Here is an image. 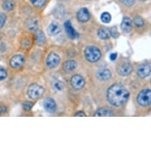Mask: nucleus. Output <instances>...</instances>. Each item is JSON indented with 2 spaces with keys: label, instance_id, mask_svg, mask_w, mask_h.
<instances>
[{
  "label": "nucleus",
  "instance_id": "10",
  "mask_svg": "<svg viewBox=\"0 0 151 152\" xmlns=\"http://www.w3.org/2000/svg\"><path fill=\"white\" fill-rule=\"evenodd\" d=\"M97 78L101 81H108L111 78V72L108 69H100L97 73Z\"/></svg>",
  "mask_w": 151,
  "mask_h": 152
},
{
  "label": "nucleus",
  "instance_id": "17",
  "mask_svg": "<svg viewBox=\"0 0 151 152\" xmlns=\"http://www.w3.org/2000/svg\"><path fill=\"white\" fill-rule=\"evenodd\" d=\"M51 86L54 90L57 93H61L64 88V84L59 80H54L51 83Z\"/></svg>",
  "mask_w": 151,
  "mask_h": 152
},
{
  "label": "nucleus",
  "instance_id": "18",
  "mask_svg": "<svg viewBox=\"0 0 151 152\" xmlns=\"http://www.w3.org/2000/svg\"><path fill=\"white\" fill-rule=\"evenodd\" d=\"M110 35H111L110 29H109L107 28L103 27L100 28L98 31V36L100 39L102 40H105L108 39Z\"/></svg>",
  "mask_w": 151,
  "mask_h": 152
},
{
  "label": "nucleus",
  "instance_id": "24",
  "mask_svg": "<svg viewBox=\"0 0 151 152\" xmlns=\"http://www.w3.org/2000/svg\"><path fill=\"white\" fill-rule=\"evenodd\" d=\"M134 24L137 27H142L144 25V20L140 16H136L133 19Z\"/></svg>",
  "mask_w": 151,
  "mask_h": 152
},
{
  "label": "nucleus",
  "instance_id": "4",
  "mask_svg": "<svg viewBox=\"0 0 151 152\" xmlns=\"http://www.w3.org/2000/svg\"><path fill=\"white\" fill-rule=\"evenodd\" d=\"M137 103L143 107H146L151 104V90L146 89L141 91L137 96Z\"/></svg>",
  "mask_w": 151,
  "mask_h": 152
},
{
  "label": "nucleus",
  "instance_id": "19",
  "mask_svg": "<svg viewBox=\"0 0 151 152\" xmlns=\"http://www.w3.org/2000/svg\"><path fill=\"white\" fill-rule=\"evenodd\" d=\"M114 115V112L107 108L99 109L94 114L95 116H113Z\"/></svg>",
  "mask_w": 151,
  "mask_h": 152
},
{
  "label": "nucleus",
  "instance_id": "23",
  "mask_svg": "<svg viewBox=\"0 0 151 152\" xmlns=\"http://www.w3.org/2000/svg\"><path fill=\"white\" fill-rule=\"evenodd\" d=\"M101 20L104 23H108L111 20V15L108 12L103 13L101 16Z\"/></svg>",
  "mask_w": 151,
  "mask_h": 152
},
{
  "label": "nucleus",
  "instance_id": "2",
  "mask_svg": "<svg viewBox=\"0 0 151 152\" xmlns=\"http://www.w3.org/2000/svg\"><path fill=\"white\" fill-rule=\"evenodd\" d=\"M85 58L91 63L99 61L101 57V52L99 48L94 46H89L85 50Z\"/></svg>",
  "mask_w": 151,
  "mask_h": 152
},
{
  "label": "nucleus",
  "instance_id": "16",
  "mask_svg": "<svg viewBox=\"0 0 151 152\" xmlns=\"http://www.w3.org/2000/svg\"><path fill=\"white\" fill-rule=\"evenodd\" d=\"M77 63L74 60H69L65 61L62 65V69L66 73H69L76 69Z\"/></svg>",
  "mask_w": 151,
  "mask_h": 152
},
{
  "label": "nucleus",
  "instance_id": "9",
  "mask_svg": "<svg viewBox=\"0 0 151 152\" xmlns=\"http://www.w3.org/2000/svg\"><path fill=\"white\" fill-rule=\"evenodd\" d=\"M25 63V57L20 54H16L13 56L10 61V66L14 69H19Z\"/></svg>",
  "mask_w": 151,
  "mask_h": 152
},
{
  "label": "nucleus",
  "instance_id": "30",
  "mask_svg": "<svg viewBox=\"0 0 151 152\" xmlns=\"http://www.w3.org/2000/svg\"><path fill=\"white\" fill-rule=\"evenodd\" d=\"M120 1L127 6H131L134 4L135 0H120Z\"/></svg>",
  "mask_w": 151,
  "mask_h": 152
},
{
  "label": "nucleus",
  "instance_id": "8",
  "mask_svg": "<svg viewBox=\"0 0 151 152\" xmlns=\"http://www.w3.org/2000/svg\"><path fill=\"white\" fill-rule=\"evenodd\" d=\"M43 106L45 110L49 113H54L57 110V104L55 100L51 97H47L44 100Z\"/></svg>",
  "mask_w": 151,
  "mask_h": 152
},
{
  "label": "nucleus",
  "instance_id": "11",
  "mask_svg": "<svg viewBox=\"0 0 151 152\" xmlns=\"http://www.w3.org/2000/svg\"><path fill=\"white\" fill-rule=\"evenodd\" d=\"M150 67L149 66V65L145 63L140 65L137 69L138 75L142 78H145L147 77L150 74Z\"/></svg>",
  "mask_w": 151,
  "mask_h": 152
},
{
  "label": "nucleus",
  "instance_id": "14",
  "mask_svg": "<svg viewBox=\"0 0 151 152\" xmlns=\"http://www.w3.org/2000/svg\"><path fill=\"white\" fill-rule=\"evenodd\" d=\"M121 29L125 33L130 32L132 29V21L127 17L123 18L121 23Z\"/></svg>",
  "mask_w": 151,
  "mask_h": 152
},
{
  "label": "nucleus",
  "instance_id": "27",
  "mask_svg": "<svg viewBox=\"0 0 151 152\" xmlns=\"http://www.w3.org/2000/svg\"><path fill=\"white\" fill-rule=\"evenodd\" d=\"M7 77V72L4 68L0 67V81H3Z\"/></svg>",
  "mask_w": 151,
  "mask_h": 152
},
{
  "label": "nucleus",
  "instance_id": "12",
  "mask_svg": "<svg viewBox=\"0 0 151 152\" xmlns=\"http://www.w3.org/2000/svg\"><path fill=\"white\" fill-rule=\"evenodd\" d=\"M64 28H65V32L67 33L68 37L70 38L74 39L77 38L78 34L76 32V31L73 28L71 25V23L70 20H67L64 23Z\"/></svg>",
  "mask_w": 151,
  "mask_h": 152
},
{
  "label": "nucleus",
  "instance_id": "20",
  "mask_svg": "<svg viewBox=\"0 0 151 152\" xmlns=\"http://www.w3.org/2000/svg\"><path fill=\"white\" fill-rule=\"evenodd\" d=\"M36 41L38 45L42 46L45 44L46 42V38L43 32L38 31L36 34Z\"/></svg>",
  "mask_w": 151,
  "mask_h": 152
},
{
  "label": "nucleus",
  "instance_id": "33",
  "mask_svg": "<svg viewBox=\"0 0 151 152\" xmlns=\"http://www.w3.org/2000/svg\"><path fill=\"white\" fill-rule=\"evenodd\" d=\"M7 111V108L3 106H0V113H5Z\"/></svg>",
  "mask_w": 151,
  "mask_h": 152
},
{
  "label": "nucleus",
  "instance_id": "31",
  "mask_svg": "<svg viewBox=\"0 0 151 152\" xmlns=\"http://www.w3.org/2000/svg\"><path fill=\"white\" fill-rule=\"evenodd\" d=\"M74 116H86V114H85V113H84L83 112H82V111H79V112H76L75 113V115H74Z\"/></svg>",
  "mask_w": 151,
  "mask_h": 152
},
{
  "label": "nucleus",
  "instance_id": "32",
  "mask_svg": "<svg viewBox=\"0 0 151 152\" xmlns=\"http://www.w3.org/2000/svg\"><path fill=\"white\" fill-rule=\"evenodd\" d=\"M117 54L116 53H111L110 56V58L111 60L112 61H114L115 60V59L117 58Z\"/></svg>",
  "mask_w": 151,
  "mask_h": 152
},
{
  "label": "nucleus",
  "instance_id": "25",
  "mask_svg": "<svg viewBox=\"0 0 151 152\" xmlns=\"http://www.w3.org/2000/svg\"><path fill=\"white\" fill-rule=\"evenodd\" d=\"M30 1L34 6L36 7H41L45 4L46 0H30Z\"/></svg>",
  "mask_w": 151,
  "mask_h": 152
},
{
  "label": "nucleus",
  "instance_id": "28",
  "mask_svg": "<svg viewBox=\"0 0 151 152\" xmlns=\"http://www.w3.org/2000/svg\"><path fill=\"white\" fill-rule=\"evenodd\" d=\"M6 19H7V18L5 14L3 13H0V29H1L5 25Z\"/></svg>",
  "mask_w": 151,
  "mask_h": 152
},
{
  "label": "nucleus",
  "instance_id": "1",
  "mask_svg": "<svg viewBox=\"0 0 151 152\" xmlns=\"http://www.w3.org/2000/svg\"><path fill=\"white\" fill-rule=\"evenodd\" d=\"M130 93L120 84L112 85L107 90V97L108 102L113 106L120 107L124 105L128 100Z\"/></svg>",
  "mask_w": 151,
  "mask_h": 152
},
{
  "label": "nucleus",
  "instance_id": "21",
  "mask_svg": "<svg viewBox=\"0 0 151 152\" xmlns=\"http://www.w3.org/2000/svg\"><path fill=\"white\" fill-rule=\"evenodd\" d=\"M27 28L30 31H35L38 28V22L36 19L31 18L29 19L26 23Z\"/></svg>",
  "mask_w": 151,
  "mask_h": 152
},
{
  "label": "nucleus",
  "instance_id": "22",
  "mask_svg": "<svg viewBox=\"0 0 151 152\" xmlns=\"http://www.w3.org/2000/svg\"><path fill=\"white\" fill-rule=\"evenodd\" d=\"M15 7V3L12 0H7L3 5V9L6 11H10L13 9Z\"/></svg>",
  "mask_w": 151,
  "mask_h": 152
},
{
  "label": "nucleus",
  "instance_id": "15",
  "mask_svg": "<svg viewBox=\"0 0 151 152\" xmlns=\"http://www.w3.org/2000/svg\"><path fill=\"white\" fill-rule=\"evenodd\" d=\"M47 31L49 35L54 36L60 33L61 31V29L58 23L53 22L49 25Z\"/></svg>",
  "mask_w": 151,
  "mask_h": 152
},
{
  "label": "nucleus",
  "instance_id": "3",
  "mask_svg": "<svg viewBox=\"0 0 151 152\" xmlns=\"http://www.w3.org/2000/svg\"><path fill=\"white\" fill-rule=\"evenodd\" d=\"M45 91V90L42 86L34 83L30 85L28 87L27 94L30 99L36 100L42 97L44 94Z\"/></svg>",
  "mask_w": 151,
  "mask_h": 152
},
{
  "label": "nucleus",
  "instance_id": "34",
  "mask_svg": "<svg viewBox=\"0 0 151 152\" xmlns=\"http://www.w3.org/2000/svg\"><path fill=\"white\" fill-rule=\"evenodd\" d=\"M140 1H143V2H144V1H147V0H140Z\"/></svg>",
  "mask_w": 151,
  "mask_h": 152
},
{
  "label": "nucleus",
  "instance_id": "6",
  "mask_svg": "<svg viewBox=\"0 0 151 152\" xmlns=\"http://www.w3.org/2000/svg\"><path fill=\"white\" fill-rule=\"evenodd\" d=\"M70 84L73 88L77 90L82 89L85 85V81L79 75H73L70 80Z\"/></svg>",
  "mask_w": 151,
  "mask_h": 152
},
{
  "label": "nucleus",
  "instance_id": "35",
  "mask_svg": "<svg viewBox=\"0 0 151 152\" xmlns=\"http://www.w3.org/2000/svg\"><path fill=\"white\" fill-rule=\"evenodd\" d=\"M150 81H151V80H150Z\"/></svg>",
  "mask_w": 151,
  "mask_h": 152
},
{
  "label": "nucleus",
  "instance_id": "26",
  "mask_svg": "<svg viewBox=\"0 0 151 152\" xmlns=\"http://www.w3.org/2000/svg\"><path fill=\"white\" fill-rule=\"evenodd\" d=\"M33 106V104L30 102H25L23 103V107L25 111H30Z\"/></svg>",
  "mask_w": 151,
  "mask_h": 152
},
{
  "label": "nucleus",
  "instance_id": "13",
  "mask_svg": "<svg viewBox=\"0 0 151 152\" xmlns=\"http://www.w3.org/2000/svg\"><path fill=\"white\" fill-rule=\"evenodd\" d=\"M90 13L86 8H82L80 9L77 13V19L81 22H86L90 19Z\"/></svg>",
  "mask_w": 151,
  "mask_h": 152
},
{
  "label": "nucleus",
  "instance_id": "5",
  "mask_svg": "<svg viewBox=\"0 0 151 152\" xmlns=\"http://www.w3.org/2000/svg\"><path fill=\"white\" fill-rule=\"evenodd\" d=\"M133 70V67L130 63L126 61L119 63L117 67V73L123 77L129 75Z\"/></svg>",
  "mask_w": 151,
  "mask_h": 152
},
{
  "label": "nucleus",
  "instance_id": "29",
  "mask_svg": "<svg viewBox=\"0 0 151 152\" xmlns=\"http://www.w3.org/2000/svg\"><path fill=\"white\" fill-rule=\"evenodd\" d=\"M110 32H111V35L114 38H117L119 36V33L117 31V29L116 27H113L110 29Z\"/></svg>",
  "mask_w": 151,
  "mask_h": 152
},
{
  "label": "nucleus",
  "instance_id": "7",
  "mask_svg": "<svg viewBox=\"0 0 151 152\" xmlns=\"http://www.w3.org/2000/svg\"><path fill=\"white\" fill-rule=\"evenodd\" d=\"M60 62V56L54 52L50 53L46 59V65L49 69H54L58 66Z\"/></svg>",
  "mask_w": 151,
  "mask_h": 152
}]
</instances>
